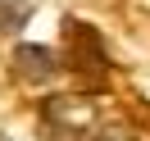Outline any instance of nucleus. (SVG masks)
<instances>
[{
  "label": "nucleus",
  "mask_w": 150,
  "mask_h": 141,
  "mask_svg": "<svg viewBox=\"0 0 150 141\" xmlns=\"http://www.w3.org/2000/svg\"><path fill=\"white\" fill-rule=\"evenodd\" d=\"M28 18H32V5H0V32H23Z\"/></svg>",
  "instance_id": "4"
},
{
  "label": "nucleus",
  "mask_w": 150,
  "mask_h": 141,
  "mask_svg": "<svg viewBox=\"0 0 150 141\" xmlns=\"http://www.w3.org/2000/svg\"><path fill=\"white\" fill-rule=\"evenodd\" d=\"M68 32L77 37V41H73V68H77V73H100V68H105L100 37H96V32H86V28H77V23H73Z\"/></svg>",
  "instance_id": "3"
},
{
  "label": "nucleus",
  "mask_w": 150,
  "mask_h": 141,
  "mask_svg": "<svg viewBox=\"0 0 150 141\" xmlns=\"http://www.w3.org/2000/svg\"><path fill=\"white\" fill-rule=\"evenodd\" d=\"M91 123V100L86 96H50L41 105V128L50 137H77Z\"/></svg>",
  "instance_id": "1"
},
{
  "label": "nucleus",
  "mask_w": 150,
  "mask_h": 141,
  "mask_svg": "<svg viewBox=\"0 0 150 141\" xmlns=\"http://www.w3.org/2000/svg\"><path fill=\"white\" fill-rule=\"evenodd\" d=\"M96 141H127L123 132H105V137H96Z\"/></svg>",
  "instance_id": "5"
},
{
  "label": "nucleus",
  "mask_w": 150,
  "mask_h": 141,
  "mask_svg": "<svg viewBox=\"0 0 150 141\" xmlns=\"http://www.w3.org/2000/svg\"><path fill=\"white\" fill-rule=\"evenodd\" d=\"M14 73H18L23 82H46V77H55V55H50L46 46H28V41H23V46L14 50Z\"/></svg>",
  "instance_id": "2"
}]
</instances>
